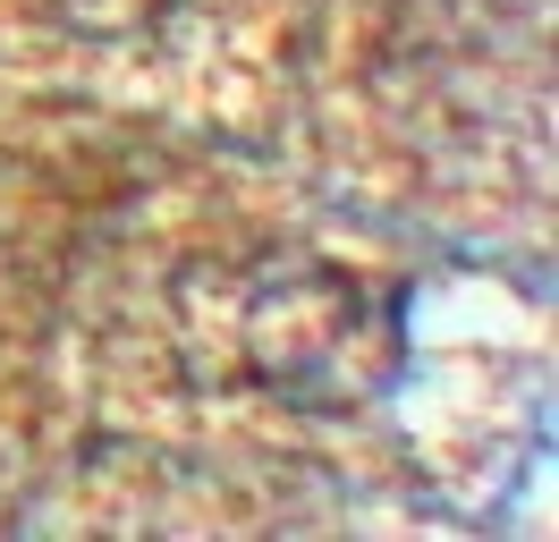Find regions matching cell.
<instances>
[{
    "instance_id": "2",
    "label": "cell",
    "mask_w": 559,
    "mask_h": 542,
    "mask_svg": "<svg viewBox=\"0 0 559 542\" xmlns=\"http://www.w3.org/2000/svg\"><path fill=\"white\" fill-rule=\"evenodd\" d=\"M51 9H60V26H76V34H136V26L162 17V0H51Z\"/></svg>"
},
{
    "instance_id": "1",
    "label": "cell",
    "mask_w": 559,
    "mask_h": 542,
    "mask_svg": "<svg viewBox=\"0 0 559 542\" xmlns=\"http://www.w3.org/2000/svg\"><path fill=\"white\" fill-rule=\"evenodd\" d=\"M238 356L297 406H356L399 365V314L356 271L280 263L238 305Z\"/></svg>"
}]
</instances>
